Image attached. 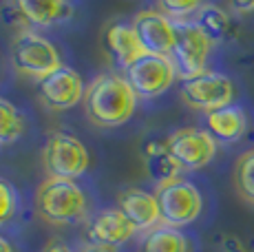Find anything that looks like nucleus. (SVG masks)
<instances>
[{
    "label": "nucleus",
    "mask_w": 254,
    "mask_h": 252,
    "mask_svg": "<svg viewBox=\"0 0 254 252\" xmlns=\"http://www.w3.org/2000/svg\"><path fill=\"white\" fill-rule=\"evenodd\" d=\"M137 95L120 73H104L86 86L84 111L86 118L97 126L126 124L135 113Z\"/></svg>",
    "instance_id": "f257e3e1"
},
{
    "label": "nucleus",
    "mask_w": 254,
    "mask_h": 252,
    "mask_svg": "<svg viewBox=\"0 0 254 252\" xmlns=\"http://www.w3.org/2000/svg\"><path fill=\"white\" fill-rule=\"evenodd\" d=\"M36 212L47 224H73L86 215V195L75 182L49 177L36 192Z\"/></svg>",
    "instance_id": "f03ea898"
},
{
    "label": "nucleus",
    "mask_w": 254,
    "mask_h": 252,
    "mask_svg": "<svg viewBox=\"0 0 254 252\" xmlns=\"http://www.w3.org/2000/svg\"><path fill=\"white\" fill-rule=\"evenodd\" d=\"M153 195L159 206V224L168 228H184L192 224L203 210L201 192L184 177L157 186Z\"/></svg>",
    "instance_id": "7ed1b4c3"
},
{
    "label": "nucleus",
    "mask_w": 254,
    "mask_h": 252,
    "mask_svg": "<svg viewBox=\"0 0 254 252\" xmlns=\"http://www.w3.org/2000/svg\"><path fill=\"white\" fill-rule=\"evenodd\" d=\"M42 162H45L49 177L75 182V177L84 175V171L89 168V151L75 135L64 133V130H53L47 137Z\"/></svg>",
    "instance_id": "20e7f679"
},
{
    "label": "nucleus",
    "mask_w": 254,
    "mask_h": 252,
    "mask_svg": "<svg viewBox=\"0 0 254 252\" xmlns=\"http://www.w3.org/2000/svg\"><path fill=\"white\" fill-rule=\"evenodd\" d=\"M11 64L16 66L18 73L40 80L56 71L58 66H62V62L58 49L45 36L36 33L33 29H27L18 33L11 42Z\"/></svg>",
    "instance_id": "39448f33"
},
{
    "label": "nucleus",
    "mask_w": 254,
    "mask_h": 252,
    "mask_svg": "<svg viewBox=\"0 0 254 252\" xmlns=\"http://www.w3.org/2000/svg\"><path fill=\"white\" fill-rule=\"evenodd\" d=\"M210 49H212V42L197 27V22H179V25H175V45L168 58L182 80H190V77L208 71L206 64Z\"/></svg>",
    "instance_id": "423d86ee"
},
{
    "label": "nucleus",
    "mask_w": 254,
    "mask_h": 252,
    "mask_svg": "<svg viewBox=\"0 0 254 252\" xmlns=\"http://www.w3.org/2000/svg\"><path fill=\"white\" fill-rule=\"evenodd\" d=\"M179 95L188 106L199 111H217L223 106H230L234 98V84L228 75L217 71H203V73L182 80Z\"/></svg>",
    "instance_id": "0eeeda50"
},
{
    "label": "nucleus",
    "mask_w": 254,
    "mask_h": 252,
    "mask_svg": "<svg viewBox=\"0 0 254 252\" xmlns=\"http://www.w3.org/2000/svg\"><path fill=\"white\" fill-rule=\"evenodd\" d=\"M175 77H177V71L170 58L150 56V53H144L137 62H133L124 71V80L128 82L137 98H157L170 89Z\"/></svg>",
    "instance_id": "6e6552de"
},
{
    "label": "nucleus",
    "mask_w": 254,
    "mask_h": 252,
    "mask_svg": "<svg viewBox=\"0 0 254 252\" xmlns=\"http://www.w3.org/2000/svg\"><path fill=\"white\" fill-rule=\"evenodd\" d=\"M173 159L184 171H197L208 166L217 155V142L208 130L201 128H179L166 139Z\"/></svg>",
    "instance_id": "1a4fd4ad"
},
{
    "label": "nucleus",
    "mask_w": 254,
    "mask_h": 252,
    "mask_svg": "<svg viewBox=\"0 0 254 252\" xmlns=\"http://www.w3.org/2000/svg\"><path fill=\"white\" fill-rule=\"evenodd\" d=\"M38 91H40L42 102L53 111H66L77 106L84 100V82L82 77L71 69V66H58L49 75L38 80Z\"/></svg>",
    "instance_id": "9d476101"
},
{
    "label": "nucleus",
    "mask_w": 254,
    "mask_h": 252,
    "mask_svg": "<svg viewBox=\"0 0 254 252\" xmlns=\"http://www.w3.org/2000/svg\"><path fill=\"white\" fill-rule=\"evenodd\" d=\"M133 29L144 53L168 58L175 45V22L166 18L159 9H144L135 13Z\"/></svg>",
    "instance_id": "9b49d317"
},
{
    "label": "nucleus",
    "mask_w": 254,
    "mask_h": 252,
    "mask_svg": "<svg viewBox=\"0 0 254 252\" xmlns=\"http://www.w3.org/2000/svg\"><path fill=\"white\" fill-rule=\"evenodd\" d=\"M135 232H137L135 226L122 215L120 208L100 210L84 226L86 246H104V248H117L126 244Z\"/></svg>",
    "instance_id": "f8f14e48"
},
{
    "label": "nucleus",
    "mask_w": 254,
    "mask_h": 252,
    "mask_svg": "<svg viewBox=\"0 0 254 252\" xmlns=\"http://www.w3.org/2000/svg\"><path fill=\"white\" fill-rule=\"evenodd\" d=\"M102 42H104V49L109 53L111 60H113V64L122 71H126L133 62H137L139 58L144 56V49H141L133 25L111 22V25L104 29Z\"/></svg>",
    "instance_id": "ddd939ff"
},
{
    "label": "nucleus",
    "mask_w": 254,
    "mask_h": 252,
    "mask_svg": "<svg viewBox=\"0 0 254 252\" xmlns=\"http://www.w3.org/2000/svg\"><path fill=\"white\" fill-rule=\"evenodd\" d=\"M117 208L135 226V230H153L159 224V206L153 192L126 188L117 195Z\"/></svg>",
    "instance_id": "4468645a"
},
{
    "label": "nucleus",
    "mask_w": 254,
    "mask_h": 252,
    "mask_svg": "<svg viewBox=\"0 0 254 252\" xmlns=\"http://www.w3.org/2000/svg\"><path fill=\"white\" fill-rule=\"evenodd\" d=\"M206 130L214 137V142L234 144L246 135L248 118L241 106H223V109L206 113Z\"/></svg>",
    "instance_id": "2eb2a0df"
},
{
    "label": "nucleus",
    "mask_w": 254,
    "mask_h": 252,
    "mask_svg": "<svg viewBox=\"0 0 254 252\" xmlns=\"http://www.w3.org/2000/svg\"><path fill=\"white\" fill-rule=\"evenodd\" d=\"M144 171L157 186L179 177V164L173 159L166 142H148L144 146Z\"/></svg>",
    "instance_id": "dca6fc26"
},
{
    "label": "nucleus",
    "mask_w": 254,
    "mask_h": 252,
    "mask_svg": "<svg viewBox=\"0 0 254 252\" xmlns=\"http://www.w3.org/2000/svg\"><path fill=\"white\" fill-rule=\"evenodd\" d=\"M20 9L31 27H49L73 16V7L60 0H20Z\"/></svg>",
    "instance_id": "f3484780"
},
{
    "label": "nucleus",
    "mask_w": 254,
    "mask_h": 252,
    "mask_svg": "<svg viewBox=\"0 0 254 252\" xmlns=\"http://www.w3.org/2000/svg\"><path fill=\"white\" fill-rule=\"evenodd\" d=\"M137 252H190V241L177 228L157 226L146 232Z\"/></svg>",
    "instance_id": "a211bd4d"
},
{
    "label": "nucleus",
    "mask_w": 254,
    "mask_h": 252,
    "mask_svg": "<svg viewBox=\"0 0 254 252\" xmlns=\"http://www.w3.org/2000/svg\"><path fill=\"white\" fill-rule=\"evenodd\" d=\"M197 27L210 38V42H219L230 33V16L228 11H223L217 4H201V9L197 11Z\"/></svg>",
    "instance_id": "6ab92c4d"
},
{
    "label": "nucleus",
    "mask_w": 254,
    "mask_h": 252,
    "mask_svg": "<svg viewBox=\"0 0 254 252\" xmlns=\"http://www.w3.org/2000/svg\"><path fill=\"white\" fill-rule=\"evenodd\" d=\"M22 130H24V120L20 111L11 102L0 98V146L13 144L22 135Z\"/></svg>",
    "instance_id": "aec40b11"
},
{
    "label": "nucleus",
    "mask_w": 254,
    "mask_h": 252,
    "mask_svg": "<svg viewBox=\"0 0 254 252\" xmlns=\"http://www.w3.org/2000/svg\"><path fill=\"white\" fill-rule=\"evenodd\" d=\"M234 188L239 197L248 203H254V148L243 153L234 166Z\"/></svg>",
    "instance_id": "412c9836"
},
{
    "label": "nucleus",
    "mask_w": 254,
    "mask_h": 252,
    "mask_svg": "<svg viewBox=\"0 0 254 252\" xmlns=\"http://www.w3.org/2000/svg\"><path fill=\"white\" fill-rule=\"evenodd\" d=\"M157 9L164 13L166 18H170V20H173L175 25H179V22H190L188 18L192 16V13H197L199 9H201V4H199L197 0H190V2L164 0V2H159V4H157Z\"/></svg>",
    "instance_id": "4be33fe9"
},
{
    "label": "nucleus",
    "mask_w": 254,
    "mask_h": 252,
    "mask_svg": "<svg viewBox=\"0 0 254 252\" xmlns=\"http://www.w3.org/2000/svg\"><path fill=\"white\" fill-rule=\"evenodd\" d=\"M0 16H2L4 25L18 29V33L27 31V29H29V22H27V18H24V13H22V9H20V2H7V4H2V7H0Z\"/></svg>",
    "instance_id": "5701e85b"
},
{
    "label": "nucleus",
    "mask_w": 254,
    "mask_h": 252,
    "mask_svg": "<svg viewBox=\"0 0 254 252\" xmlns=\"http://www.w3.org/2000/svg\"><path fill=\"white\" fill-rule=\"evenodd\" d=\"M16 210V195H13V188L7 182L0 179V221L9 219Z\"/></svg>",
    "instance_id": "b1692460"
},
{
    "label": "nucleus",
    "mask_w": 254,
    "mask_h": 252,
    "mask_svg": "<svg viewBox=\"0 0 254 252\" xmlns=\"http://www.w3.org/2000/svg\"><path fill=\"white\" fill-rule=\"evenodd\" d=\"M221 252H248V248L239 237L228 235V237H223V241H221Z\"/></svg>",
    "instance_id": "393cba45"
},
{
    "label": "nucleus",
    "mask_w": 254,
    "mask_h": 252,
    "mask_svg": "<svg viewBox=\"0 0 254 252\" xmlns=\"http://www.w3.org/2000/svg\"><path fill=\"white\" fill-rule=\"evenodd\" d=\"M42 252H73V250H71L66 244H62L60 239H51V241L47 244V248L42 250Z\"/></svg>",
    "instance_id": "a878e982"
},
{
    "label": "nucleus",
    "mask_w": 254,
    "mask_h": 252,
    "mask_svg": "<svg viewBox=\"0 0 254 252\" xmlns=\"http://www.w3.org/2000/svg\"><path fill=\"white\" fill-rule=\"evenodd\" d=\"M230 9L237 13H250V11H254V2H232Z\"/></svg>",
    "instance_id": "bb28decb"
},
{
    "label": "nucleus",
    "mask_w": 254,
    "mask_h": 252,
    "mask_svg": "<svg viewBox=\"0 0 254 252\" xmlns=\"http://www.w3.org/2000/svg\"><path fill=\"white\" fill-rule=\"evenodd\" d=\"M82 252H117L115 248H104V246H86Z\"/></svg>",
    "instance_id": "cd10ccee"
},
{
    "label": "nucleus",
    "mask_w": 254,
    "mask_h": 252,
    "mask_svg": "<svg viewBox=\"0 0 254 252\" xmlns=\"http://www.w3.org/2000/svg\"><path fill=\"white\" fill-rule=\"evenodd\" d=\"M0 252H13V248H11V244H9L4 237H0Z\"/></svg>",
    "instance_id": "c85d7f7f"
},
{
    "label": "nucleus",
    "mask_w": 254,
    "mask_h": 252,
    "mask_svg": "<svg viewBox=\"0 0 254 252\" xmlns=\"http://www.w3.org/2000/svg\"><path fill=\"white\" fill-rule=\"evenodd\" d=\"M0 224H2V221H0Z\"/></svg>",
    "instance_id": "c756f323"
}]
</instances>
